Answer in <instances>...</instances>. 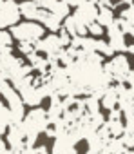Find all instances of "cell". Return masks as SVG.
<instances>
[{
	"label": "cell",
	"instance_id": "1",
	"mask_svg": "<svg viewBox=\"0 0 134 154\" xmlns=\"http://www.w3.org/2000/svg\"><path fill=\"white\" fill-rule=\"evenodd\" d=\"M11 35L18 42L36 44L44 36V27L36 22H22V24H17V26L11 27Z\"/></svg>",
	"mask_w": 134,
	"mask_h": 154
},
{
	"label": "cell",
	"instance_id": "2",
	"mask_svg": "<svg viewBox=\"0 0 134 154\" xmlns=\"http://www.w3.org/2000/svg\"><path fill=\"white\" fill-rule=\"evenodd\" d=\"M105 72L112 78V82L116 84H123L127 74L130 72V63L129 58L125 54H114L111 58V62L105 63Z\"/></svg>",
	"mask_w": 134,
	"mask_h": 154
},
{
	"label": "cell",
	"instance_id": "3",
	"mask_svg": "<svg viewBox=\"0 0 134 154\" xmlns=\"http://www.w3.org/2000/svg\"><path fill=\"white\" fill-rule=\"evenodd\" d=\"M49 116H47V112L44 111V109H33L26 118H24V122H22V125H24V131H26V134H36L38 136V132H44L47 127H49Z\"/></svg>",
	"mask_w": 134,
	"mask_h": 154
},
{
	"label": "cell",
	"instance_id": "4",
	"mask_svg": "<svg viewBox=\"0 0 134 154\" xmlns=\"http://www.w3.org/2000/svg\"><path fill=\"white\" fill-rule=\"evenodd\" d=\"M20 15V6L15 0H0V29L17 26Z\"/></svg>",
	"mask_w": 134,
	"mask_h": 154
},
{
	"label": "cell",
	"instance_id": "5",
	"mask_svg": "<svg viewBox=\"0 0 134 154\" xmlns=\"http://www.w3.org/2000/svg\"><path fill=\"white\" fill-rule=\"evenodd\" d=\"M98 11H100V8H98V4L94 2V0H87V2L76 6L73 17H75L80 24H84V26L89 27L93 22H96V18H98Z\"/></svg>",
	"mask_w": 134,
	"mask_h": 154
},
{
	"label": "cell",
	"instance_id": "6",
	"mask_svg": "<svg viewBox=\"0 0 134 154\" xmlns=\"http://www.w3.org/2000/svg\"><path fill=\"white\" fill-rule=\"evenodd\" d=\"M35 49L38 53H45L49 58H54V56H58L63 51V44H62V40H60L58 35H49V36L40 38L35 44Z\"/></svg>",
	"mask_w": 134,
	"mask_h": 154
},
{
	"label": "cell",
	"instance_id": "7",
	"mask_svg": "<svg viewBox=\"0 0 134 154\" xmlns=\"http://www.w3.org/2000/svg\"><path fill=\"white\" fill-rule=\"evenodd\" d=\"M107 36H109V45L114 49V53H121V51H127V44H125V33L121 31V27H120V24H118V20H114V24L111 26V27H107Z\"/></svg>",
	"mask_w": 134,
	"mask_h": 154
},
{
	"label": "cell",
	"instance_id": "8",
	"mask_svg": "<svg viewBox=\"0 0 134 154\" xmlns=\"http://www.w3.org/2000/svg\"><path fill=\"white\" fill-rule=\"evenodd\" d=\"M20 96H22L24 103H27V105L35 107V105H40V102H42V98H44L45 94H44L42 87H38V85H31V87H27V89L20 91Z\"/></svg>",
	"mask_w": 134,
	"mask_h": 154
},
{
	"label": "cell",
	"instance_id": "9",
	"mask_svg": "<svg viewBox=\"0 0 134 154\" xmlns=\"http://www.w3.org/2000/svg\"><path fill=\"white\" fill-rule=\"evenodd\" d=\"M100 102H102V107H103L105 111H114V109H118V105H120V98H118L116 89H114V87H109V89L102 94Z\"/></svg>",
	"mask_w": 134,
	"mask_h": 154
},
{
	"label": "cell",
	"instance_id": "10",
	"mask_svg": "<svg viewBox=\"0 0 134 154\" xmlns=\"http://www.w3.org/2000/svg\"><path fill=\"white\" fill-rule=\"evenodd\" d=\"M38 22L44 24V26H45L47 29H51V31H60V29H62V20H60L58 17H54L51 11H45V9H42Z\"/></svg>",
	"mask_w": 134,
	"mask_h": 154
},
{
	"label": "cell",
	"instance_id": "11",
	"mask_svg": "<svg viewBox=\"0 0 134 154\" xmlns=\"http://www.w3.org/2000/svg\"><path fill=\"white\" fill-rule=\"evenodd\" d=\"M20 13L29 20H38L40 13H42V8H38V4L35 0H31V2H22L20 4Z\"/></svg>",
	"mask_w": 134,
	"mask_h": 154
},
{
	"label": "cell",
	"instance_id": "12",
	"mask_svg": "<svg viewBox=\"0 0 134 154\" xmlns=\"http://www.w3.org/2000/svg\"><path fill=\"white\" fill-rule=\"evenodd\" d=\"M96 22L102 24L103 27H111V26L114 24V13H112V8H100Z\"/></svg>",
	"mask_w": 134,
	"mask_h": 154
},
{
	"label": "cell",
	"instance_id": "13",
	"mask_svg": "<svg viewBox=\"0 0 134 154\" xmlns=\"http://www.w3.org/2000/svg\"><path fill=\"white\" fill-rule=\"evenodd\" d=\"M69 11H71V6H69V2H67V0H58L56 6L51 9V13H53L54 17H58L60 20H65L67 17H69Z\"/></svg>",
	"mask_w": 134,
	"mask_h": 154
},
{
	"label": "cell",
	"instance_id": "14",
	"mask_svg": "<svg viewBox=\"0 0 134 154\" xmlns=\"http://www.w3.org/2000/svg\"><path fill=\"white\" fill-rule=\"evenodd\" d=\"M120 18H121V20H125L127 24L134 26V4H129L125 9H121V13H120Z\"/></svg>",
	"mask_w": 134,
	"mask_h": 154
},
{
	"label": "cell",
	"instance_id": "15",
	"mask_svg": "<svg viewBox=\"0 0 134 154\" xmlns=\"http://www.w3.org/2000/svg\"><path fill=\"white\" fill-rule=\"evenodd\" d=\"M11 42H13V35L0 29V49H6V47H11Z\"/></svg>",
	"mask_w": 134,
	"mask_h": 154
},
{
	"label": "cell",
	"instance_id": "16",
	"mask_svg": "<svg viewBox=\"0 0 134 154\" xmlns=\"http://www.w3.org/2000/svg\"><path fill=\"white\" fill-rule=\"evenodd\" d=\"M87 29H89V35H93V36H96V38H100V36L105 33L103 26H102V24H98V22H93Z\"/></svg>",
	"mask_w": 134,
	"mask_h": 154
},
{
	"label": "cell",
	"instance_id": "17",
	"mask_svg": "<svg viewBox=\"0 0 134 154\" xmlns=\"http://www.w3.org/2000/svg\"><path fill=\"white\" fill-rule=\"evenodd\" d=\"M35 2L38 4V8H42V9H45V11H51V9L56 6L58 0H35Z\"/></svg>",
	"mask_w": 134,
	"mask_h": 154
},
{
	"label": "cell",
	"instance_id": "18",
	"mask_svg": "<svg viewBox=\"0 0 134 154\" xmlns=\"http://www.w3.org/2000/svg\"><path fill=\"white\" fill-rule=\"evenodd\" d=\"M18 51L29 56V54H31V53H35L36 49H35V44H29V42H20V45H18Z\"/></svg>",
	"mask_w": 134,
	"mask_h": 154
},
{
	"label": "cell",
	"instance_id": "19",
	"mask_svg": "<svg viewBox=\"0 0 134 154\" xmlns=\"http://www.w3.org/2000/svg\"><path fill=\"white\" fill-rule=\"evenodd\" d=\"M123 84L134 91V69H130V72L127 74V78H125V82H123Z\"/></svg>",
	"mask_w": 134,
	"mask_h": 154
},
{
	"label": "cell",
	"instance_id": "20",
	"mask_svg": "<svg viewBox=\"0 0 134 154\" xmlns=\"http://www.w3.org/2000/svg\"><path fill=\"white\" fill-rule=\"evenodd\" d=\"M94 2L98 4V8H112L111 6V0H94Z\"/></svg>",
	"mask_w": 134,
	"mask_h": 154
},
{
	"label": "cell",
	"instance_id": "21",
	"mask_svg": "<svg viewBox=\"0 0 134 154\" xmlns=\"http://www.w3.org/2000/svg\"><path fill=\"white\" fill-rule=\"evenodd\" d=\"M67 2H69V6H80V4L87 2V0H67Z\"/></svg>",
	"mask_w": 134,
	"mask_h": 154
},
{
	"label": "cell",
	"instance_id": "22",
	"mask_svg": "<svg viewBox=\"0 0 134 154\" xmlns=\"http://www.w3.org/2000/svg\"><path fill=\"white\" fill-rule=\"evenodd\" d=\"M2 65H4V54H2V51H0V71H2Z\"/></svg>",
	"mask_w": 134,
	"mask_h": 154
},
{
	"label": "cell",
	"instance_id": "23",
	"mask_svg": "<svg viewBox=\"0 0 134 154\" xmlns=\"http://www.w3.org/2000/svg\"><path fill=\"white\" fill-rule=\"evenodd\" d=\"M127 51H129V53H132V54H134V44H132V45H129V47H127Z\"/></svg>",
	"mask_w": 134,
	"mask_h": 154
},
{
	"label": "cell",
	"instance_id": "24",
	"mask_svg": "<svg viewBox=\"0 0 134 154\" xmlns=\"http://www.w3.org/2000/svg\"><path fill=\"white\" fill-rule=\"evenodd\" d=\"M2 154H18V152H15V150H4Z\"/></svg>",
	"mask_w": 134,
	"mask_h": 154
},
{
	"label": "cell",
	"instance_id": "25",
	"mask_svg": "<svg viewBox=\"0 0 134 154\" xmlns=\"http://www.w3.org/2000/svg\"><path fill=\"white\" fill-rule=\"evenodd\" d=\"M85 154H96V152H93V150H87V152H85Z\"/></svg>",
	"mask_w": 134,
	"mask_h": 154
}]
</instances>
